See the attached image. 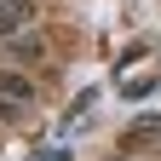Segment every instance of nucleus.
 I'll return each instance as SVG.
<instances>
[{
	"mask_svg": "<svg viewBox=\"0 0 161 161\" xmlns=\"http://www.w3.org/2000/svg\"><path fill=\"white\" fill-rule=\"evenodd\" d=\"M29 17H35V6H29V0H0V35H17Z\"/></svg>",
	"mask_w": 161,
	"mask_h": 161,
	"instance_id": "nucleus-1",
	"label": "nucleus"
},
{
	"mask_svg": "<svg viewBox=\"0 0 161 161\" xmlns=\"http://www.w3.org/2000/svg\"><path fill=\"white\" fill-rule=\"evenodd\" d=\"M0 92H6V98H29V80L6 69V75H0Z\"/></svg>",
	"mask_w": 161,
	"mask_h": 161,
	"instance_id": "nucleus-2",
	"label": "nucleus"
}]
</instances>
